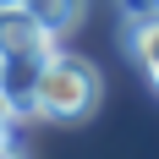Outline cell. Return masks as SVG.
Segmentation results:
<instances>
[{"mask_svg": "<svg viewBox=\"0 0 159 159\" xmlns=\"http://www.w3.org/2000/svg\"><path fill=\"white\" fill-rule=\"evenodd\" d=\"M99 71L93 61H82V55H49L44 71H39V93H33V115L39 121H61V126H77L88 115L99 110Z\"/></svg>", "mask_w": 159, "mask_h": 159, "instance_id": "obj_1", "label": "cell"}, {"mask_svg": "<svg viewBox=\"0 0 159 159\" xmlns=\"http://www.w3.org/2000/svg\"><path fill=\"white\" fill-rule=\"evenodd\" d=\"M0 55H55V33L28 6H0Z\"/></svg>", "mask_w": 159, "mask_h": 159, "instance_id": "obj_2", "label": "cell"}, {"mask_svg": "<svg viewBox=\"0 0 159 159\" xmlns=\"http://www.w3.org/2000/svg\"><path fill=\"white\" fill-rule=\"evenodd\" d=\"M0 6H22V0H0Z\"/></svg>", "mask_w": 159, "mask_h": 159, "instance_id": "obj_8", "label": "cell"}, {"mask_svg": "<svg viewBox=\"0 0 159 159\" xmlns=\"http://www.w3.org/2000/svg\"><path fill=\"white\" fill-rule=\"evenodd\" d=\"M22 6H28V11L61 39V33H71V28L82 22V6H88V0H22Z\"/></svg>", "mask_w": 159, "mask_h": 159, "instance_id": "obj_5", "label": "cell"}, {"mask_svg": "<svg viewBox=\"0 0 159 159\" xmlns=\"http://www.w3.org/2000/svg\"><path fill=\"white\" fill-rule=\"evenodd\" d=\"M44 61H49V55H11L6 71H0V93H6V104L16 110V121L33 115V93H39V71H44Z\"/></svg>", "mask_w": 159, "mask_h": 159, "instance_id": "obj_3", "label": "cell"}, {"mask_svg": "<svg viewBox=\"0 0 159 159\" xmlns=\"http://www.w3.org/2000/svg\"><path fill=\"white\" fill-rule=\"evenodd\" d=\"M121 11H126V22L132 16H159V0H121Z\"/></svg>", "mask_w": 159, "mask_h": 159, "instance_id": "obj_6", "label": "cell"}, {"mask_svg": "<svg viewBox=\"0 0 159 159\" xmlns=\"http://www.w3.org/2000/svg\"><path fill=\"white\" fill-rule=\"evenodd\" d=\"M0 159H28V154H22V143H16V137H0Z\"/></svg>", "mask_w": 159, "mask_h": 159, "instance_id": "obj_7", "label": "cell"}, {"mask_svg": "<svg viewBox=\"0 0 159 159\" xmlns=\"http://www.w3.org/2000/svg\"><path fill=\"white\" fill-rule=\"evenodd\" d=\"M126 49H132V61L148 71V82L159 88V16H132L126 22Z\"/></svg>", "mask_w": 159, "mask_h": 159, "instance_id": "obj_4", "label": "cell"}, {"mask_svg": "<svg viewBox=\"0 0 159 159\" xmlns=\"http://www.w3.org/2000/svg\"><path fill=\"white\" fill-rule=\"evenodd\" d=\"M0 71H6V55H0Z\"/></svg>", "mask_w": 159, "mask_h": 159, "instance_id": "obj_9", "label": "cell"}]
</instances>
